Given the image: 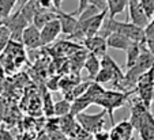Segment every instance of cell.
<instances>
[{
	"mask_svg": "<svg viewBox=\"0 0 154 140\" xmlns=\"http://www.w3.org/2000/svg\"><path fill=\"white\" fill-rule=\"evenodd\" d=\"M130 93H122V91H111V90H105L98 98L96 99L94 105L102 106L105 110V113L109 114L111 117V123L112 125H115V118L113 113L116 109L124 106V103L127 102Z\"/></svg>",
	"mask_w": 154,
	"mask_h": 140,
	"instance_id": "obj_1",
	"label": "cell"
},
{
	"mask_svg": "<svg viewBox=\"0 0 154 140\" xmlns=\"http://www.w3.org/2000/svg\"><path fill=\"white\" fill-rule=\"evenodd\" d=\"M153 65H154V56L146 49L145 44L142 42V52H140L139 58H138V61L135 63L134 67H131L124 73V82L128 83V85H137L138 79L145 72H147Z\"/></svg>",
	"mask_w": 154,
	"mask_h": 140,
	"instance_id": "obj_2",
	"label": "cell"
},
{
	"mask_svg": "<svg viewBox=\"0 0 154 140\" xmlns=\"http://www.w3.org/2000/svg\"><path fill=\"white\" fill-rule=\"evenodd\" d=\"M105 110L100 112V113H94V114H89V113H81L78 116H75V120L78 125L81 128H83L86 132L94 135L97 132L102 131L105 125Z\"/></svg>",
	"mask_w": 154,
	"mask_h": 140,
	"instance_id": "obj_3",
	"label": "cell"
},
{
	"mask_svg": "<svg viewBox=\"0 0 154 140\" xmlns=\"http://www.w3.org/2000/svg\"><path fill=\"white\" fill-rule=\"evenodd\" d=\"M0 23L4 25V26L8 29L10 35H11V40L12 41H17V42H20V37H22L23 30L26 29L29 25H32L22 16V14H20L19 11L14 12V14H11L8 18L0 21Z\"/></svg>",
	"mask_w": 154,
	"mask_h": 140,
	"instance_id": "obj_4",
	"label": "cell"
},
{
	"mask_svg": "<svg viewBox=\"0 0 154 140\" xmlns=\"http://www.w3.org/2000/svg\"><path fill=\"white\" fill-rule=\"evenodd\" d=\"M127 8H128V22L130 23L135 25V26L140 27V29H145L150 23V19L145 14L139 0H130Z\"/></svg>",
	"mask_w": 154,
	"mask_h": 140,
	"instance_id": "obj_5",
	"label": "cell"
},
{
	"mask_svg": "<svg viewBox=\"0 0 154 140\" xmlns=\"http://www.w3.org/2000/svg\"><path fill=\"white\" fill-rule=\"evenodd\" d=\"M106 15H108V11L104 10V11H101L100 14H97L96 16L90 18L89 21H85V22H81V23H79V27H81V30L85 34V40L98 34L100 30H101L102 23H104V21H105V18H106Z\"/></svg>",
	"mask_w": 154,
	"mask_h": 140,
	"instance_id": "obj_6",
	"label": "cell"
},
{
	"mask_svg": "<svg viewBox=\"0 0 154 140\" xmlns=\"http://www.w3.org/2000/svg\"><path fill=\"white\" fill-rule=\"evenodd\" d=\"M56 19H57L59 23H60L61 33L70 35V37L78 30V27H79L78 18H76L75 15H72V12H71V14H67V12L59 10V11H56Z\"/></svg>",
	"mask_w": 154,
	"mask_h": 140,
	"instance_id": "obj_7",
	"label": "cell"
},
{
	"mask_svg": "<svg viewBox=\"0 0 154 140\" xmlns=\"http://www.w3.org/2000/svg\"><path fill=\"white\" fill-rule=\"evenodd\" d=\"M61 33V27L57 19H53L49 23H47L40 30V38H41V46L49 45L55 41Z\"/></svg>",
	"mask_w": 154,
	"mask_h": 140,
	"instance_id": "obj_8",
	"label": "cell"
},
{
	"mask_svg": "<svg viewBox=\"0 0 154 140\" xmlns=\"http://www.w3.org/2000/svg\"><path fill=\"white\" fill-rule=\"evenodd\" d=\"M111 140H132L134 139V127L128 120H123L115 124L111 129Z\"/></svg>",
	"mask_w": 154,
	"mask_h": 140,
	"instance_id": "obj_9",
	"label": "cell"
},
{
	"mask_svg": "<svg viewBox=\"0 0 154 140\" xmlns=\"http://www.w3.org/2000/svg\"><path fill=\"white\" fill-rule=\"evenodd\" d=\"M20 44L25 45L29 49H37L41 46V38H40V30L34 25H29L22 33L20 37Z\"/></svg>",
	"mask_w": 154,
	"mask_h": 140,
	"instance_id": "obj_10",
	"label": "cell"
},
{
	"mask_svg": "<svg viewBox=\"0 0 154 140\" xmlns=\"http://www.w3.org/2000/svg\"><path fill=\"white\" fill-rule=\"evenodd\" d=\"M83 46L89 50V53H93L96 55L97 57L98 56H105L106 55V40L101 35H94V37H90V38H86L83 40Z\"/></svg>",
	"mask_w": 154,
	"mask_h": 140,
	"instance_id": "obj_11",
	"label": "cell"
},
{
	"mask_svg": "<svg viewBox=\"0 0 154 140\" xmlns=\"http://www.w3.org/2000/svg\"><path fill=\"white\" fill-rule=\"evenodd\" d=\"M105 40H106L108 48L117 49V50H127L128 48H130V45L132 44L128 38H125L124 35L119 34V33H112V34H109Z\"/></svg>",
	"mask_w": 154,
	"mask_h": 140,
	"instance_id": "obj_12",
	"label": "cell"
},
{
	"mask_svg": "<svg viewBox=\"0 0 154 140\" xmlns=\"http://www.w3.org/2000/svg\"><path fill=\"white\" fill-rule=\"evenodd\" d=\"M56 19V11H45V10H38L35 12L34 18H33L32 25H34L38 30H41L47 23H49L51 21Z\"/></svg>",
	"mask_w": 154,
	"mask_h": 140,
	"instance_id": "obj_13",
	"label": "cell"
},
{
	"mask_svg": "<svg viewBox=\"0 0 154 140\" xmlns=\"http://www.w3.org/2000/svg\"><path fill=\"white\" fill-rule=\"evenodd\" d=\"M83 67H85V70L89 72V76H90L91 79H94L96 75L98 73L100 68H101V60H100V57H97L96 55L89 53V55L86 56V58H85Z\"/></svg>",
	"mask_w": 154,
	"mask_h": 140,
	"instance_id": "obj_14",
	"label": "cell"
},
{
	"mask_svg": "<svg viewBox=\"0 0 154 140\" xmlns=\"http://www.w3.org/2000/svg\"><path fill=\"white\" fill-rule=\"evenodd\" d=\"M140 52H142V42H132L130 45L125 53H127V61H125V67L127 70H130L131 67H134L135 63L138 61V58L140 56Z\"/></svg>",
	"mask_w": 154,
	"mask_h": 140,
	"instance_id": "obj_15",
	"label": "cell"
},
{
	"mask_svg": "<svg viewBox=\"0 0 154 140\" xmlns=\"http://www.w3.org/2000/svg\"><path fill=\"white\" fill-rule=\"evenodd\" d=\"M130 0H106L108 16L115 18L117 14H122L128 6Z\"/></svg>",
	"mask_w": 154,
	"mask_h": 140,
	"instance_id": "obj_16",
	"label": "cell"
},
{
	"mask_svg": "<svg viewBox=\"0 0 154 140\" xmlns=\"http://www.w3.org/2000/svg\"><path fill=\"white\" fill-rule=\"evenodd\" d=\"M90 105H93L91 103V101L89 98H86L85 95H81L78 97V98H75L71 102V110H70V114L71 116H78V114L83 113L85 110H86V108H89Z\"/></svg>",
	"mask_w": 154,
	"mask_h": 140,
	"instance_id": "obj_17",
	"label": "cell"
},
{
	"mask_svg": "<svg viewBox=\"0 0 154 140\" xmlns=\"http://www.w3.org/2000/svg\"><path fill=\"white\" fill-rule=\"evenodd\" d=\"M59 125H60L61 131H63L64 133L74 135L76 127H78V123H76V120H75L74 116L67 114V116H64V117H60V120H59Z\"/></svg>",
	"mask_w": 154,
	"mask_h": 140,
	"instance_id": "obj_18",
	"label": "cell"
},
{
	"mask_svg": "<svg viewBox=\"0 0 154 140\" xmlns=\"http://www.w3.org/2000/svg\"><path fill=\"white\" fill-rule=\"evenodd\" d=\"M18 0H0V21L8 18L12 14Z\"/></svg>",
	"mask_w": 154,
	"mask_h": 140,
	"instance_id": "obj_19",
	"label": "cell"
},
{
	"mask_svg": "<svg viewBox=\"0 0 154 140\" xmlns=\"http://www.w3.org/2000/svg\"><path fill=\"white\" fill-rule=\"evenodd\" d=\"M70 110H71V103L66 99H61L59 102H55L53 105V116L56 117H64L70 114Z\"/></svg>",
	"mask_w": 154,
	"mask_h": 140,
	"instance_id": "obj_20",
	"label": "cell"
},
{
	"mask_svg": "<svg viewBox=\"0 0 154 140\" xmlns=\"http://www.w3.org/2000/svg\"><path fill=\"white\" fill-rule=\"evenodd\" d=\"M145 44L146 49L154 56V26H151L150 23L145 27Z\"/></svg>",
	"mask_w": 154,
	"mask_h": 140,
	"instance_id": "obj_21",
	"label": "cell"
},
{
	"mask_svg": "<svg viewBox=\"0 0 154 140\" xmlns=\"http://www.w3.org/2000/svg\"><path fill=\"white\" fill-rule=\"evenodd\" d=\"M101 12V10L97 8L96 6H93V4H89V6L86 7V8L83 10V11L81 12V14L78 15V22L81 23V22H85V21H89L90 18L96 16L97 14H100Z\"/></svg>",
	"mask_w": 154,
	"mask_h": 140,
	"instance_id": "obj_22",
	"label": "cell"
},
{
	"mask_svg": "<svg viewBox=\"0 0 154 140\" xmlns=\"http://www.w3.org/2000/svg\"><path fill=\"white\" fill-rule=\"evenodd\" d=\"M140 140H154V125H143L138 129Z\"/></svg>",
	"mask_w": 154,
	"mask_h": 140,
	"instance_id": "obj_23",
	"label": "cell"
},
{
	"mask_svg": "<svg viewBox=\"0 0 154 140\" xmlns=\"http://www.w3.org/2000/svg\"><path fill=\"white\" fill-rule=\"evenodd\" d=\"M10 38H11V35H10L8 29L0 23V52H3L6 49L7 44L10 42Z\"/></svg>",
	"mask_w": 154,
	"mask_h": 140,
	"instance_id": "obj_24",
	"label": "cell"
},
{
	"mask_svg": "<svg viewBox=\"0 0 154 140\" xmlns=\"http://www.w3.org/2000/svg\"><path fill=\"white\" fill-rule=\"evenodd\" d=\"M139 3H140V6H142L145 14L147 15V18L151 21L153 16H154V3H153V0H139Z\"/></svg>",
	"mask_w": 154,
	"mask_h": 140,
	"instance_id": "obj_25",
	"label": "cell"
},
{
	"mask_svg": "<svg viewBox=\"0 0 154 140\" xmlns=\"http://www.w3.org/2000/svg\"><path fill=\"white\" fill-rule=\"evenodd\" d=\"M74 135L76 136V139L78 140H93V136H91V133H89V132H86L83 128H81V127H76L75 132H74Z\"/></svg>",
	"mask_w": 154,
	"mask_h": 140,
	"instance_id": "obj_26",
	"label": "cell"
},
{
	"mask_svg": "<svg viewBox=\"0 0 154 140\" xmlns=\"http://www.w3.org/2000/svg\"><path fill=\"white\" fill-rule=\"evenodd\" d=\"M38 10H45V11H55L52 0H37Z\"/></svg>",
	"mask_w": 154,
	"mask_h": 140,
	"instance_id": "obj_27",
	"label": "cell"
},
{
	"mask_svg": "<svg viewBox=\"0 0 154 140\" xmlns=\"http://www.w3.org/2000/svg\"><path fill=\"white\" fill-rule=\"evenodd\" d=\"M93 140H111V133H109V131L102 129V131L93 135Z\"/></svg>",
	"mask_w": 154,
	"mask_h": 140,
	"instance_id": "obj_28",
	"label": "cell"
},
{
	"mask_svg": "<svg viewBox=\"0 0 154 140\" xmlns=\"http://www.w3.org/2000/svg\"><path fill=\"white\" fill-rule=\"evenodd\" d=\"M89 4H93L97 8H100L101 11L106 10V0H89Z\"/></svg>",
	"mask_w": 154,
	"mask_h": 140,
	"instance_id": "obj_29",
	"label": "cell"
},
{
	"mask_svg": "<svg viewBox=\"0 0 154 140\" xmlns=\"http://www.w3.org/2000/svg\"><path fill=\"white\" fill-rule=\"evenodd\" d=\"M0 140H14V137L7 129H0Z\"/></svg>",
	"mask_w": 154,
	"mask_h": 140,
	"instance_id": "obj_30",
	"label": "cell"
},
{
	"mask_svg": "<svg viewBox=\"0 0 154 140\" xmlns=\"http://www.w3.org/2000/svg\"><path fill=\"white\" fill-rule=\"evenodd\" d=\"M61 1H63V0H52L55 11H59V10H61Z\"/></svg>",
	"mask_w": 154,
	"mask_h": 140,
	"instance_id": "obj_31",
	"label": "cell"
},
{
	"mask_svg": "<svg viewBox=\"0 0 154 140\" xmlns=\"http://www.w3.org/2000/svg\"><path fill=\"white\" fill-rule=\"evenodd\" d=\"M150 25H151V26H154V16H153V19L150 21Z\"/></svg>",
	"mask_w": 154,
	"mask_h": 140,
	"instance_id": "obj_32",
	"label": "cell"
},
{
	"mask_svg": "<svg viewBox=\"0 0 154 140\" xmlns=\"http://www.w3.org/2000/svg\"><path fill=\"white\" fill-rule=\"evenodd\" d=\"M153 3H154V0H153Z\"/></svg>",
	"mask_w": 154,
	"mask_h": 140,
	"instance_id": "obj_33",
	"label": "cell"
}]
</instances>
